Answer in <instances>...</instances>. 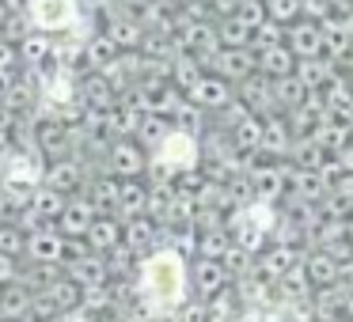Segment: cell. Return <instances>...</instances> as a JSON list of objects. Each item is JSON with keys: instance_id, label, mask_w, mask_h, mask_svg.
I'll return each mask as SVG.
<instances>
[{"instance_id": "obj_24", "label": "cell", "mask_w": 353, "mask_h": 322, "mask_svg": "<svg viewBox=\"0 0 353 322\" xmlns=\"http://www.w3.org/2000/svg\"><path fill=\"white\" fill-rule=\"evenodd\" d=\"M312 137L323 144V152H327L330 160H338V155H342L345 148L353 144V129H350L345 122H334V118H327V122H319V129H315Z\"/></svg>"}, {"instance_id": "obj_15", "label": "cell", "mask_w": 353, "mask_h": 322, "mask_svg": "<svg viewBox=\"0 0 353 322\" xmlns=\"http://www.w3.org/2000/svg\"><path fill=\"white\" fill-rule=\"evenodd\" d=\"M46 190L61 193V197H69L72 190H80L84 186V163L77 160V155H69V160H57V163H46Z\"/></svg>"}, {"instance_id": "obj_48", "label": "cell", "mask_w": 353, "mask_h": 322, "mask_svg": "<svg viewBox=\"0 0 353 322\" xmlns=\"http://www.w3.org/2000/svg\"><path fill=\"white\" fill-rule=\"evenodd\" d=\"M236 322H262V319H259V314H251V311H247V314H239Z\"/></svg>"}, {"instance_id": "obj_41", "label": "cell", "mask_w": 353, "mask_h": 322, "mask_svg": "<svg viewBox=\"0 0 353 322\" xmlns=\"http://www.w3.org/2000/svg\"><path fill=\"white\" fill-rule=\"evenodd\" d=\"M19 273H16V261L8 258V254H0V288H8V284H16Z\"/></svg>"}, {"instance_id": "obj_1", "label": "cell", "mask_w": 353, "mask_h": 322, "mask_svg": "<svg viewBox=\"0 0 353 322\" xmlns=\"http://www.w3.org/2000/svg\"><path fill=\"white\" fill-rule=\"evenodd\" d=\"M183 288H186L183 254L175 246L148 254L145 266H141V296L160 311H171V307H183Z\"/></svg>"}, {"instance_id": "obj_42", "label": "cell", "mask_w": 353, "mask_h": 322, "mask_svg": "<svg viewBox=\"0 0 353 322\" xmlns=\"http://www.w3.org/2000/svg\"><path fill=\"white\" fill-rule=\"evenodd\" d=\"M16 129V110L8 103H0V133H12Z\"/></svg>"}, {"instance_id": "obj_44", "label": "cell", "mask_w": 353, "mask_h": 322, "mask_svg": "<svg viewBox=\"0 0 353 322\" xmlns=\"http://www.w3.org/2000/svg\"><path fill=\"white\" fill-rule=\"evenodd\" d=\"M12 213H16V205H12L8 190H4V186H0V224H8V220H12Z\"/></svg>"}, {"instance_id": "obj_22", "label": "cell", "mask_w": 353, "mask_h": 322, "mask_svg": "<svg viewBox=\"0 0 353 322\" xmlns=\"http://www.w3.org/2000/svg\"><path fill=\"white\" fill-rule=\"evenodd\" d=\"M292 261H296V250H292V246L274 243L270 250L259 254V261H254V273H259L262 281H277V277H289Z\"/></svg>"}, {"instance_id": "obj_32", "label": "cell", "mask_w": 353, "mask_h": 322, "mask_svg": "<svg viewBox=\"0 0 353 322\" xmlns=\"http://www.w3.org/2000/svg\"><path fill=\"white\" fill-rule=\"evenodd\" d=\"M171 129H175V125H171V118H163V114H145L141 118V125H137V137H141V148H160L163 140L171 137Z\"/></svg>"}, {"instance_id": "obj_13", "label": "cell", "mask_w": 353, "mask_h": 322, "mask_svg": "<svg viewBox=\"0 0 353 322\" xmlns=\"http://www.w3.org/2000/svg\"><path fill=\"white\" fill-rule=\"evenodd\" d=\"M84 243L92 246V254L110 258L118 246H125V224L118 220V216H95V224H92V231L84 235Z\"/></svg>"}, {"instance_id": "obj_5", "label": "cell", "mask_w": 353, "mask_h": 322, "mask_svg": "<svg viewBox=\"0 0 353 322\" xmlns=\"http://www.w3.org/2000/svg\"><path fill=\"white\" fill-rule=\"evenodd\" d=\"M236 99L243 103L247 114L262 118V122H266V118H274V114H281V110H277V99H274V84H270V76H262V72H254L251 80H243V84H239Z\"/></svg>"}, {"instance_id": "obj_25", "label": "cell", "mask_w": 353, "mask_h": 322, "mask_svg": "<svg viewBox=\"0 0 353 322\" xmlns=\"http://www.w3.org/2000/svg\"><path fill=\"white\" fill-rule=\"evenodd\" d=\"M232 148H236L239 155H251V152H262V118L247 114L243 122L232 125Z\"/></svg>"}, {"instance_id": "obj_8", "label": "cell", "mask_w": 353, "mask_h": 322, "mask_svg": "<svg viewBox=\"0 0 353 322\" xmlns=\"http://www.w3.org/2000/svg\"><path fill=\"white\" fill-rule=\"evenodd\" d=\"M285 46L292 50L296 61L323 57V23H315V19H296L292 27H285Z\"/></svg>"}, {"instance_id": "obj_12", "label": "cell", "mask_w": 353, "mask_h": 322, "mask_svg": "<svg viewBox=\"0 0 353 322\" xmlns=\"http://www.w3.org/2000/svg\"><path fill=\"white\" fill-rule=\"evenodd\" d=\"M209 65H213V76L236 80V84H243V80H251L254 72H259L254 50H216V54L209 57Z\"/></svg>"}, {"instance_id": "obj_34", "label": "cell", "mask_w": 353, "mask_h": 322, "mask_svg": "<svg viewBox=\"0 0 353 322\" xmlns=\"http://www.w3.org/2000/svg\"><path fill=\"white\" fill-rule=\"evenodd\" d=\"M19 250H27V235L19 224H0V254H8V258H16Z\"/></svg>"}, {"instance_id": "obj_28", "label": "cell", "mask_w": 353, "mask_h": 322, "mask_svg": "<svg viewBox=\"0 0 353 322\" xmlns=\"http://www.w3.org/2000/svg\"><path fill=\"white\" fill-rule=\"evenodd\" d=\"M270 84H274V99H277V110H281V114H292V110H300L312 99L296 76H281V80H270Z\"/></svg>"}, {"instance_id": "obj_46", "label": "cell", "mask_w": 353, "mask_h": 322, "mask_svg": "<svg viewBox=\"0 0 353 322\" xmlns=\"http://www.w3.org/2000/svg\"><path fill=\"white\" fill-rule=\"evenodd\" d=\"M338 163H342V171H350V175H353V144L345 148L342 155H338Z\"/></svg>"}, {"instance_id": "obj_29", "label": "cell", "mask_w": 353, "mask_h": 322, "mask_svg": "<svg viewBox=\"0 0 353 322\" xmlns=\"http://www.w3.org/2000/svg\"><path fill=\"white\" fill-rule=\"evenodd\" d=\"M232 250V231L228 228H205L198 231V258H213V261H224Z\"/></svg>"}, {"instance_id": "obj_11", "label": "cell", "mask_w": 353, "mask_h": 322, "mask_svg": "<svg viewBox=\"0 0 353 322\" xmlns=\"http://www.w3.org/2000/svg\"><path fill=\"white\" fill-rule=\"evenodd\" d=\"M289 171H292V167H285V163H262V167H251V171H247L262 205H274V201L285 197V190H289Z\"/></svg>"}, {"instance_id": "obj_2", "label": "cell", "mask_w": 353, "mask_h": 322, "mask_svg": "<svg viewBox=\"0 0 353 322\" xmlns=\"http://www.w3.org/2000/svg\"><path fill=\"white\" fill-rule=\"evenodd\" d=\"M27 19H31V31L54 39L84 19V0H27Z\"/></svg>"}, {"instance_id": "obj_47", "label": "cell", "mask_w": 353, "mask_h": 322, "mask_svg": "<svg viewBox=\"0 0 353 322\" xmlns=\"http://www.w3.org/2000/svg\"><path fill=\"white\" fill-rule=\"evenodd\" d=\"M8 19H12V8L0 0V31H4V23H8Z\"/></svg>"}, {"instance_id": "obj_6", "label": "cell", "mask_w": 353, "mask_h": 322, "mask_svg": "<svg viewBox=\"0 0 353 322\" xmlns=\"http://www.w3.org/2000/svg\"><path fill=\"white\" fill-rule=\"evenodd\" d=\"M353 50V19L350 12H334L330 19H323V57L327 61H345Z\"/></svg>"}, {"instance_id": "obj_7", "label": "cell", "mask_w": 353, "mask_h": 322, "mask_svg": "<svg viewBox=\"0 0 353 322\" xmlns=\"http://www.w3.org/2000/svg\"><path fill=\"white\" fill-rule=\"evenodd\" d=\"M65 266H69V281H77L84 292L107 288L110 281V261L103 254H72Z\"/></svg>"}, {"instance_id": "obj_31", "label": "cell", "mask_w": 353, "mask_h": 322, "mask_svg": "<svg viewBox=\"0 0 353 322\" xmlns=\"http://www.w3.org/2000/svg\"><path fill=\"white\" fill-rule=\"evenodd\" d=\"M201 76H205V72H201V61H198V57L179 54L175 61H171V87H175V92H183V95H186Z\"/></svg>"}, {"instance_id": "obj_38", "label": "cell", "mask_w": 353, "mask_h": 322, "mask_svg": "<svg viewBox=\"0 0 353 322\" xmlns=\"http://www.w3.org/2000/svg\"><path fill=\"white\" fill-rule=\"evenodd\" d=\"M300 4H304V19H315V23L334 16V0H300Z\"/></svg>"}, {"instance_id": "obj_49", "label": "cell", "mask_w": 353, "mask_h": 322, "mask_svg": "<svg viewBox=\"0 0 353 322\" xmlns=\"http://www.w3.org/2000/svg\"><path fill=\"white\" fill-rule=\"evenodd\" d=\"M350 129H353V110H350Z\"/></svg>"}, {"instance_id": "obj_30", "label": "cell", "mask_w": 353, "mask_h": 322, "mask_svg": "<svg viewBox=\"0 0 353 322\" xmlns=\"http://www.w3.org/2000/svg\"><path fill=\"white\" fill-rule=\"evenodd\" d=\"M216 39H221V50H251L254 31L247 23H239L236 16H224L216 23Z\"/></svg>"}, {"instance_id": "obj_9", "label": "cell", "mask_w": 353, "mask_h": 322, "mask_svg": "<svg viewBox=\"0 0 353 322\" xmlns=\"http://www.w3.org/2000/svg\"><path fill=\"white\" fill-rule=\"evenodd\" d=\"M186 99H190L198 110H228L232 103H236V92H232L228 80H221V76H213V72H205V76H201L198 84L186 92Z\"/></svg>"}, {"instance_id": "obj_17", "label": "cell", "mask_w": 353, "mask_h": 322, "mask_svg": "<svg viewBox=\"0 0 353 322\" xmlns=\"http://www.w3.org/2000/svg\"><path fill=\"white\" fill-rule=\"evenodd\" d=\"M292 140H296V133H292V125L285 114H274V118L262 122V155L281 160V155L292 152Z\"/></svg>"}, {"instance_id": "obj_45", "label": "cell", "mask_w": 353, "mask_h": 322, "mask_svg": "<svg viewBox=\"0 0 353 322\" xmlns=\"http://www.w3.org/2000/svg\"><path fill=\"white\" fill-rule=\"evenodd\" d=\"M16 72H0V103H8V95H12V87H16Z\"/></svg>"}, {"instance_id": "obj_43", "label": "cell", "mask_w": 353, "mask_h": 322, "mask_svg": "<svg viewBox=\"0 0 353 322\" xmlns=\"http://www.w3.org/2000/svg\"><path fill=\"white\" fill-rule=\"evenodd\" d=\"M209 4H213V8H216V16H236V12H239V4H243V0H209Z\"/></svg>"}, {"instance_id": "obj_3", "label": "cell", "mask_w": 353, "mask_h": 322, "mask_svg": "<svg viewBox=\"0 0 353 322\" xmlns=\"http://www.w3.org/2000/svg\"><path fill=\"white\" fill-rule=\"evenodd\" d=\"M148 171L145 148L130 137H118L114 144H107V175L118 178V182H141Z\"/></svg>"}, {"instance_id": "obj_40", "label": "cell", "mask_w": 353, "mask_h": 322, "mask_svg": "<svg viewBox=\"0 0 353 322\" xmlns=\"http://www.w3.org/2000/svg\"><path fill=\"white\" fill-rule=\"evenodd\" d=\"M179 322H209L205 319V303H183L179 307Z\"/></svg>"}, {"instance_id": "obj_18", "label": "cell", "mask_w": 353, "mask_h": 322, "mask_svg": "<svg viewBox=\"0 0 353 322\" xmlns=\"http://www.w3.org/2000/svg\"><path fill=\"white\" fill-rule=\"evenodd\" d=\"M289 190H292V197L304 201V205H323V197L330 193V178L323 175V171H296L292 167Z\"/></svg>"}, {"instance_id": "obj_36", "label": "cell", "mask_w": 353, "mask_h": 322, "mask_svg": "<svg viewBox=\"0 0 353 322\" xmlns=\"http://www.w3.org/2000/svg\"><path fill=\"white\" fill-rule=\"evenodd\" d=\"M236 19L239 23H247L251 27V31H259L262 23H266V0H243V4H239V12H236Z\"/></svg>"}, {"instance_id": "obj_4", "label": "cell", "mask_w": 353, "mask_h": 322, "mask_svg": "<svg viewBox=\"0 0 353 322\" xmlns=\"http://www.w3.org/2000/svg\"><path fill=\"white\" fill-rule=\"evenodd\" d=\"M23 254L34 261V266H61V261L69 258V239H65L54 224H46V228H39V231L27 235V250Z\"/></svg>"}, {"instance_id": "obj_10", "label": "cell", "mask_w": 353, "mask_h": 322, "mask_svg": "<svg viewBox=\"0 0 353 322\" xmlns=\"http://www.w3.org/2000/svg\"><path fill=\"white\" fill-rule=\"evenodd\" d=\"M95 205L88 197H69V205H65V213L57 216V224L54 228L61 231L65 239H69V243H80V239L88 235V231H92V224H95Z\"/></svg>"}, {"instance_id": "obj_21", "label": "cell", "mask_w": 353, "mask_h": 322, "mask_svg": "<svg viewBox=\"0 0 353 322\" xmlns=\"http://www.w3.org/2000/svg\"><path fill=\"white\" fill-rule=\"evenodd\" d=\"M254 65H259L262 76L270 80H281V76H292L296 72V57H292V50L285 46H270V50H254Z\"/></svg>"}, {"instance_id": "obj_14", "label": "cell", "mask_w": 353, "mask_h": 322, "mask_svg": "<svg viewBox=\"0 0 353 322\" xmlns=\"http://www.w3.org/2000/svg\"><path fill=\"white\" fill-rule=\"evenodd\" d=\"M300 269H304V281L312 284V288H334L338 281H342V261L334 258V254L327 250H312L304 261H300Z\"/></svg>"}, {"instance_id": "obj_16", "label": "cell", "mask_w": 353, "mask_h": 322, "mask_svg": "<svg viewBox=\"0 0 353 322\" xmlns=\"http://www.w3.org/2000/svg\"><path fill=\"white\" fill-rule=\"evenodd\" d=\"M190 281H194V288H198V296H201V299H213L216 292L228 288V269H224V261L194 258V266H190Z\"/></svg>"}, {"instance_id": "obj_37", "label": "cell", "mask_w": 353, "mask_h": 322, "mask_svg": "<svg viewBox=\"0 0 353 322\" xmlns=\"http://www.w3.org/2000/svg\"><path fill=\"white\" fill-rule=\"evenodd\" d=\"M281 42H285V27H277L274 19H266V23L254 31L251 50H270V46H281Z\"/></svg>"}, {"instance_id": "obj_19", "label": "cell", "mask_w": 353, "mask_h": 322, "mask_svg": "<svg viewBox=\"0 0 353 322\" xmlns=\"http://www.w3.org/2000/svg\"><path fill=\"white\" fill-rule=\"evenodd\" d=\"M292 76L304 84L307 95H323L338 80V72H334V61H327V57H312V61H296V72H292Z\"/></svg>"}, {"instance_id": "obj_26", "label": "cell", "mask_w": 353, "mask_h": 322, "mask_svg": "<svg viewBox=\"0 0 353 322\" xmlns=\"http://www.w3.org/2000/svg\"><path fill=\"white\" fill-rule=\"evenodd\" d=\"M118 193H122V182L110 178V175H99V178H92V186H88L84 197L95 205L99 216H110V208H118Z\"/></svg>"}, {"instance_id": "obj_33", "label": "cell", "mask_w": 353, "mask_h": 322, "mask_svg": "<svg viewBox=\"0 0 353 322\" xmlns=\"http://www.w3.org/2000/svg\"><path fill=\"white\" fill-rule=\"evenodd\" d=\"M266 16L277 27H292L296 19H304V4L300 0H266Z\"/></svg>"}, {"instance_id": "obj_27", "label": "cell", "mask_w": 353, "mask_h": 322, "mask_svg": "<svg viewBox=\"0 0 353 322\" xmlns=\"http://www.w3.org/2000/svg\"><path fill=\"white\" fill-rule=\"evenodd\" d=\"M289 155H292V167H296V171H323V163L330 160L315 137H296Z\"/></svg>"}, {"instance_id": "obj_20", "label": "cell", "mask_w": 353, "mask_h": 322, "mask_svg": "<svg viewBox=\"0 0 353 322\" xmlns=\"http://www.w3.org/2000/svg\"><path fill=\"white\" fill-rule=\"evenodd\" d=\"M54 57H57V46H54V39L42 34V31H31L19 42V65H23L27 72H39L42 65L54 61Z\"/></svg>"}, {"instance_id": "obj_23", "label": "cell", "mask_w": 353, "mask_h": 322, "mask_svg": "<svg viewBox=\"0 0 353 322\" xmlns=\"http://www.w3.org/2000/svg\"><path fill=\"white\" fill-rule=\"evenodd\" d=\"M118 57H122V50H118L107 34H95V39L84 42V61H80V65H84L88 72H107Z\"/></svg>"}, {"instance_id": "obj_39", "label": "cell", "mask_w": 353, "mask_h": 322, "mask_svg": "<svg viewBox=\"0 0 353 322\" xmlns=\"http://www.w3.org/2000/svg\"><path fill=\"white\" fill-rule=\"evenodd\" d=\"M16 65H19V46L0 39V72H16Z\"/></svg>"}, {"instance_id": "obj_35", "label": "cell", "mask_w": 353, "mask_h": 322, "mask_svg": "<svg viewBox=\"0 0 353 322\" xmlns=\"http://www.w3.org/2000/svg\"><path fill=\"white\" fill-rule=\"evenodd\" d=\"M152 231H156L152 216H137V220H130L125 224V246H130V250H141V243H148Z\"/></svg>"}]
</instances>
